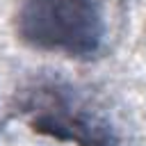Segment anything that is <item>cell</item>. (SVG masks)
<instances>
[{
  "instance_id": "1",
  "label": "cell",
  "mask_w": 146,
  "mask_h": 146,
  "mask_svg": "<svg viewBox=\"0 0 146 146\" xmlns=\"http://www.w3.org/2000/svg\"><path fill=\"white\" fill-rule=\"evenodd\" d=\"M16 34L34 50L87 59L100 50L105 23L96 0H23Z\"/></svg>"
}]
</instances>
